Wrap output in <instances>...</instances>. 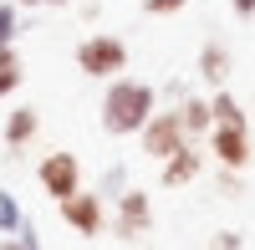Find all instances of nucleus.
Listing matches in <instances>:
<instances>
[{
	"label": "nucleus",
	"instance_id": "obj_1",
	"mask_svg": "<svg viewBox=\"0 0 255 250\" xmlns=\"http://www.w3.org/2000/svg\"><path fill=\"white\" fill-rule=\"evenodd\" d=\"M153 108H158V92L148 87V82L113 77L108 92H102V133L133 138V133H143V123L153 118Z\"/></svg>",
	"mask_w": 255,
	"mask_h": 250
},
{
	"label": "nucleus",
	"instance_id": "obj_2",
	"mask_svg": "<svg viewBox=\"0 0 255 250\" xmlns=\"http://www.w3.org/2000/svg\"><path fill=\"white\" fill-rule=\"evenodd\" d=\"M123 67H128V46H123L118 36H108V31H97V36H87L77 46V72L82 77L113 82V77H123Z\"/></svg>",
	"mask_w": 255,
	"mask_h": 250
},
{
	"label": "nucleus",
	"instance_id": "obj_3",
	"mask_svg": "<svg viewBox=\"0 0 255 250\" xmlns=\"http://www.w3.org/2000/svg\"><path fill=\"white\" fill-rule=\"evenodd\" d=\"M36 184H41V194H51V199L61 204L67 194H77V189H82V158H77V153H67V148L46 153V158H41V169H36Z\"/></svg>",
	"mask_w": 255,
	"mask_h": 250
},
{
	"label": "nucleus",
	"instance_id": "obj_4",
	"mask_svg": "<svg viewBox=\"0 0 255 250\" xmlns=\"http://www.w3.org/2000/svg\"><path fill=\"white\" fill-rule=\"evenodd\" d=\"M138 138H143V153L153 158V163H163L168 153H179L184 143H194V138L184 133V123H179V113H153V118L143 123V133H138Z\"/></svg>",
	"mask_w": 255,
	"mask_h": 250
},
{
	"label": "nucleus",
	"instance_id": "obj_5",
	"mask_svg": "<svg viewBox=\"0 0 255 250\" xmlns=\"http://www.w3.org/2000/svg\"><path fill=\"white\" fill-rule=\"evenodd\" d=\"M153 230V204H148L143 189H123L118 194V210H113V235L118 240H143Z\"/></svg>",
	"mask_w": 255,
	"mask_h": 250
},
{
	"label": "nucleus",
	"instance_id": "obj_6",
	"mask_svg": "<svg viewBox=\"0 0 255 250\" xmlns=\"http://www.w3.org/2000/svg\"><path fill=\"white\" fill-rule=\"evenodd\" d=\"M61 210V220L72 225V230L82 235V240H92V235H102V194H87V189H77V194H67L56 204Z\"/></svg>",
	"mask_w": 255,
	"mask_h": 250
},
{
	"label": "nucleus",
	"instance_id": "obj_7",
	"mask_svg": "<svg viewBox=\"0 0 255 250\" xmlns=\"http://www.w3.org/2000/svg\"><path fill=\"white\" fill-rule=\"evenodd\" d=\"M209 148L225 169H250V128H230V123H215L209 128Z\"/></svg>",
	"mask_w": 255,
	"mask_h": 250
},
{
	"label": "nucleus",
	"instance_id": "obj_8",
	"mask_svg": "<svg viewBox=\"0 0 255 250\" xmlns=\"http://www.w3.org/2000/svg\"><path fill=\"white\" fill-rule=\"evenodd\" d=\"M199 169H204V153L194 148V143H184L179 153L163 158V189H184V184H194Z\"/></svg>",
	"mask_w": 255,
	"mask_h": 250
},
{
	"label": "nucleus",
	"instance_id": "obj_9",
	"mask_svg": "<svg viewBox=\"0 0 255 250\" xmlns=\"http://www.w3.org/2000/svg\"><path fill=\"white\" fill-rule=\"evenodd\" d=\"M36 128H41L36 108H15V113L5 118V148H10V153H20V148L36 138Z\"/></svg>",
	"mask_w": 255,
	"mask_h": 250
},
{
	"label": "nucleus",
	"instance_id": "obj_10",
	"mask_svg": "<svg viewBox=\"0 0 255 250\" xmlns=\"http://www.w3.org/2000/svg\"><path fill=\"white\" fill-rule=\"evenodd\" d=\"M179 123H184V133L189 138H204L209 128H215V108H209V102H199V97H189V102H179Z\"/></svg>",
	"mask_w": 255,
	"mask_h": 250
},
{
	"label": "nucleus",
	"instance_id": "obj_11",
	"mask_svg": "<svg viewBox=\"0 0 255 250\" xmlns=\"http://www.w3.org/2000/svg\"><path fill=\"white\" fill-rule=\"evenodd\" d=\"M199 77L204 82H225L230 77V51L220 46V41H209V46L199 51Z\"/></svg>",
	"mask_w": 255,
	"mask_h": 250
},
{
	"label": "nucleus",
	"instance_id": "obj_12",
	"mask_svg": "<svg viewBox=\"0 0 255 250\" xmlns=\"http://www.w3.org/2000/svg\"><path fill=\"white\" fill-rule=\"evenodd\" d=\"M20 77H26V72H20L15 46H10V41H0V97H10V92L20 87Z\"/></svg>",
	"mask_w": 255,
	"mask_h": 250
},
{
	"label": "nucleus",
	"instance_id": "obj_13",
	"mask_svg": "<svg viewBox=\"0 0 255 250\" xmlns=\"http://www.w3.org/2000/svg\"><path fill=\"white\" fill-rule=\"evenodd\" d=\"M209 108H215V123H230V128H245V113H240V102L230 97V92H220L215 102H209Z\"/></svg>",
	"mask_w": 255,
	"mask_h": 250
},
{
	"label": "nucleus",
	"instance_id": "obj_14",
	"mask_svg": "<svg viewBox=\"0 0 255 250\" xmlns=\"http://www.w3.org/2000/svg\"><path fill=\"white\" fill-rule=\"evenodd\" d=\"M0 230H20V215H15V199L0 189Z\"/></svg>",
	"mask_w": 255,
	"mask_h": 250
},
{
	"label": "nucleus",
	"instance_id": "obj_15",
	"mask_svg": "<svg viewBox=\"0 0 255 250\" xmlns=\"http://www.w3.org/2000/svg\"><path fill=\"white\" fill-rule=\"evenodd\" d=\"M0 250H41V245H36V230L26 225V230H20V235H10V240H0Z\"/></svg>",
	"mask_w": 255,
	"mask_h": 250
},
{
	"label": "nucleus",
	"instance_id": "obj_16",
	"mask_svg": "<svg viewBox=\"0 0 255 250\" xmlns=\"http://www.w3.org/2000/svg\"><path fill=\"white\" fill-rule=\"evenodd\" d=\"M189 0H143V10L148 15H174V10H184Z\"/></svg>",
	"mask_w": 255,
	"mask_h": 250
},
{
	"label": "nucleus",
	"instance_id": "obj_17",
	"mask_svg": "<svg viewBox=\"0 0 255 250\" xmlns=\"http://www.w3.org/2000/svg\"><path fill=\"white\" fill-rule=\"evenodd\" d=\"M0 41H15V0L0 5Z\"/></svg>",
	"mask_w": 255,
	"mask_h": 250
},
{
	"label": "nucleus",
	"instance_id": "obj_18",
	"mask_svg": "<svg viewBox=\"0 0 255 250\" xmlns=\"http://www.w3.org/2000/svg\"><path fill=\"white\" fill-rule=\"evenodd\" d=\"M209 250H240V235L235 230H220L215 240H209Z\"/></svg>",
	"mask_w": 255,
	"mask_h": 250
},
{
	"label": "nucleus",
	"instance_id": "obj_19",
	"mask_svg": "<svg viewBox=\"0 0 255 250\" xmlns=\"http://www.w3.org/2000/svg\"><path fill=\"white\" fill-rule=\"evenodd\" d=\"M220 194H225V199H235V194H240V179H235V169H225V179H220Z\"/></svg>",
	"mask_w": 255,
	"mask_h": 250
},
{
	"label": "nucleus",
	"instance_id": "obj_20",
	"mask_svg": "<svg viewBox=\"0 0 255 250\" xmlns=\"http://www.w3.org/2000/svg\"><path fill=\"white\" fill-rule=\"evenodd\" d=\"M235 5V15H255V0H230Z\"/></svg>",
	"mask_w": 255,
	"mask_h": 250
},
{
	"label": "nucleus",
	"instance_id": "obj_21",
	"mask_svg": "<svg viewBox=\"0 0 255 250\" xmlns=\"http://www.w3.org/2000/svg\"><path fill=\"white\" fill-rule=\"evenodd\" d=\"M15 5H26V10H36V5H67V0H15Z\"/></svg>",
	"mask_w": 255,
	"mask_h": 250
}]
</instances>
